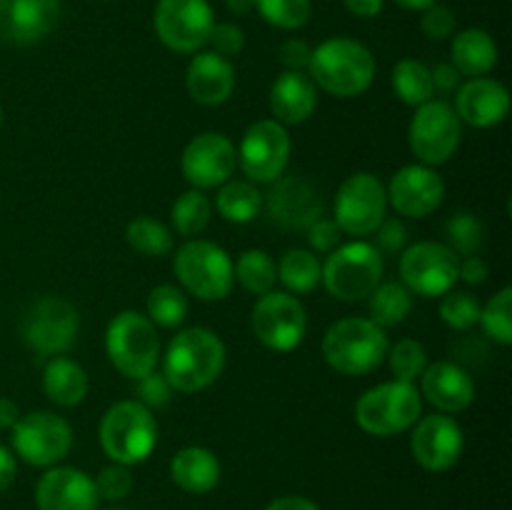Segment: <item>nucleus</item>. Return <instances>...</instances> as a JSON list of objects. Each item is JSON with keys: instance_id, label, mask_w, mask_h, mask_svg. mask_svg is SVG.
<instances>
[{"instance_id": "obj_53", "label": "nucleus", "mask_w": 512, "mask_h": 510, "mask_svg": "<svg viewBox=\"0 0 512 510\" xmlns=\"http://www.w3.org/2000/svg\"><path fill=\"white\" fill-rule=\"evenodd\" d=\"M343 5L355 18H375L383 10L385 0H343Z\"/></svg>"}, {"instance_id": "obj_46", "label": "nucleus", "mask_w": 512, "mask_h": 510, "mask_svg": "<svg viewBox=\"0 0 512 510\" xmlns=\"http://www.w3.org/2000/svg\"><path fill=\"white\" fill-rule=\"evenodd\" d=\"M135 393H138V400L145 405V408H160V405H165L170 400L173 388H170V383L165 380V375L155 373L153 370V373L138 378V388H135Z\"/></svg>"}, {"instance_id": "obj_47", "label": "nucleus", "mask_w": 512, "mask_h": 510, "mask_svg": "<svg viewBox=\"0 0 512 510\" xmlns=\"http://www.w3.org/2000/svg\"><path fill=\"white\" fill-rule=\"evenodd\" d=\"M340 240H343V230L330 218H318L308 228V243L315 250H320V253H333L340 245Z\"/></svg>"}, {"instance_id": "obj_13", "label": "nucleus", "mask_w": 512, "mask_h": 510, "mask_svg": "<svg viewBox=\"0 0 512 510\" xmlns=\"http://www.w3.org/2000/svg\"><path fill=\"white\" fill-rule=\"evenodd\" d=\"M253 333L265 348L288 353L295 350L305 338L308 330V315H305L303 303L290 293H270L260 295L253 308Z\"/></svg>"}, {"instance_id": "obj_57", "label": "nucleus", "mask_w": 512, "mask_h": 510, "mask_svg": "<svg viewBox=\"0 0 512 510\" xmlns=\"http://www.w3.org/2000/svg\"><path fill=\"white\" fill-rule=\"evenodd\" d=\"M395 3H398L400 8H405V10H418V13H423L425 8L435 5L438 0H395Z\"/></svg>"}, {"instance_id": "obj_59", "label": "nucleus", "mask_w": 512, "mask_h": 510, "mask_svg": "<svg viewBox=\"0 0 512 510\" xmlns=\"http://www.w3.org/2000/svg\"><path fill=\"white\" fill-rule=\"evenodd\" d=\"M110 510H120V508H110Z\"/></svg>"}, {"instance_id": "obj_8", "label": "nucleus", "mask_w": 512, "mask_h": 510, "mask_svg": "<svg viewBox=\"0 0 512 510\" xmlns=\"http://www.w3.org/2000/svg\"><path fill=\"white\" fill-rule=\"evenodd\" d=\"M175 275L198 300H223L233 288V260L210 240H188L175 253Z\"/></svg>"}, {"instance_id": "obj_1", "label": "nucleus", "mask_w": 512, "mask_h": 510, "mask_svg": "<svg viewBox=\"0 0 512 510\" xmlns=\"http://www.w3.org/2000/svg\"><path fill=\"white\" fill-rule=\"evenodd\" d=\"M308 70L315 88H323L335 98H358L373 85L375 58L360 40L338 35L313 48Z\"/></svg>"}, {"instance_id": "obj_35", "label": "nucleus", "mask_w": 512, "mask_h": 510, "mask_svg": "<svg viewBox=\"0 0 512 510\" xmlns=\"http://www.w3.org/2000/svg\"><path fill=\"white\" fill-rule=\"evenodd\" d=\"M125 240L130 248H135L143 255H153V258H163L173 250V233L160 220L140 215V218L130 220L125 228Z\"/></svg>"}, {"instance_id": "obj_3", "label": "nucleus", "mask_w": 512, "mask_h": 510, "mask_svg": "<svg viewBox=\"0 0 512 510\" xmlns=\"http://www.w3.org/2000/svg\"><path fill=\"white\" fill-rule=\"evenodd\" d=\"M100 445L113 463H143L158 445V420L140 400H120L100 420Z\"/></svg>"}, {"instance_id": "obj_12", "label": "nucleus", "mask_w": 512, "mask_h": 510, "mask_svg": "<svg viewBox=\"0 0 512 510\" xmlns=\"http://www.w3.org/2000/svg\"><path fill=\"white\" fill-rule=\"evenodd\" d=\"M388 213V193L373 173H353L335 195V223L348 235H370Z\"/></svg>"}, {"instance_id": "obj_21", "label": "nucleus", "mask_w": 512, "mask_h": 510, "mask_svg": "<svg viewBox=\"0 0 512 510\" xmlns=\"http://www.w3.org/2000/svg\"><path fill=\"white\" fill-rule=\"evenodd\" d=\"M268 213L283 228L303 230L323 215V198L310 180L288 175L275 180L273 193L268 195Z\"/></svg>"}, {"instance_id": "obj_36", "label": "nucleus", "mask_w": 512, "mask_h": 510, "mask_svg": "<svg viewBox=\"0 0 512 510\" xmlns=\"http://www.w3.org/2000/svg\"><path fill=\"white\" fill-rule=\"evenodd\" d=\"M210 213H213V205H210L208 195H203V190H185V193L173 203L175 230H178L180 235H185V238L200 235L208 228Z\"/></svg>"}, {"instance_id": "obj_42", "label": "nucleus", "mask_w": 512, "mask_h": 510, "mask_svg": "<svg viewBox=\"0 0 512 510\" xmlns=\"http://www.w3.org/2000/svg\"><path fill=\"white\" fill-rule=\"evenodd\" d=\"M440 318L453 330H470L480 320V303L470 293L450 290L440 303Z\"/></svg>"}, {"instance_id": "obj_25", "label": "nucleus", "mask_w": 512, "mask_h": 510, "mask_svg": "<svg viewBox=\"0 0 512 510\" xmlns=\"http://www.w3.org/2000/svg\"><path fill=\"white\" fill-rule=\"evenodd\" d=\"M188 95L200 105H220L233 95L235 68L218 53H198L185 70Z\"/></svg>"}, {"instance_id": "obj_41", "label": "nucleus", "mask_w": 512, "mask_h": 510, "mask_svg": "<svg viewBox=\"0 0 512 510\" xmlns=\"http://www.w3.org/2000/svg\"><path fill=\"white\" fill-rule=\"evenodd\" d=\"M388 363L395 380L413 383V380L420 378L423 370L428 368V350H425V345L420 343V340H398V343L393 345V350H388Z\"/></svg>"}, {"instance_id": "obj_58", "label": "nucleus", "mask_w": 512, "mask_h": 510, "mask_svg": "<svg viewBox=\"0 0 512 510\" xmlns=\"http://www.w3.org/2000/svg\"><path fill=\"white\" fill-rule=\"evenodd\" d=\"M0 125H3V108H0Z\"/></svg>"}, {"instance_id": "obj_26", "label": "nucleus", "mask_w": 512, "mask_h": 510, "mask_svg": "<svg viewBox=\"0 0 512 510\" xmlns=\"http://www.w3.org/2000/svg\"><path fill=\"white\" fill-rule=\"evenodd\" d=\"M318 108V88L303 70H285L270 88V110L280 125H300Z\"/></svg>"}, {"instance_id": "obj_19", "label": "nucleus", "mask_w": 512, "mask_h": 510, "mask_svg": "<svg viewBox=\"0 0 512 510\" xmlns=\"http://www.w3.org/2000/svg\"><path fill=\"white\" fill-rule=\"evenodd\" d=\"M463 430L450 415H428L418 420L410 438L415 460L430 473L450 470L463 455Z\"/></svg>"}, {"instance_id": "obj_7", "label": "nucleus", "mask_w": 512, "mask_h": 510, "mask_svg": "<svg viewBox=\"0 0 512 510\" xmlns=\"http://www.w3.org/2000/svg\"><path fill=\"white\" fill-rule=\"evenodd\" d=\"M105 350L110 363L125 378H143L153 373L160 355V338L148 315L138 310H123L105 330Z\"/></svg>"}, {"instance_id": "obj_23", "label": "nucleus", "mask_w": 512, "mask_h": 510, "mask_svg": "<svg viewBox=\"0 0 512 510\" xmlns=\"http://www.w3.org/2000/svg\"><path fill=\"white\" fill-rule=\"evenodd\" d=\"M40 510H98L95 483L78 468H53L35 490Z\"/></svg>"}, {"instance_id": "obj_2", "label": "nucleus", "mask_w": 512, "mask_h": 510, "mask_svg": "<svg viewBox=\"0 0 512 510\" xmlns=\"http://www.w3.org/2000/svg\"><path fill=\"white\" fill-rule=\"evenodd\" d=\"M225 368V345L208 328H188L168 343L163 375L178 393H200L220 378Z\"/></svg>"}, {"instance_id": "obj_24", "label": "nucleus", "mask_w": 512, "mask_h": 510, "mask_svg": "<svg viewBox=\"0 0 512 510\" xmlns=\"http://www.w3.org/2000/svg\"><path fill=\"white\" fill-rule=\"evenodd\" d=\"M423 395L440 413H460L475 400V383L463 365L440 360L423 370Z\"/></svg>"}, {"instance_id": "obj_50", "label": "nucleus", "mask_w": 512, "mask_h": 510, "mask_svg": "<svg viewBox=\"0 0 512 510\" xmlns=\"http://www.w3.org/2000/svg\"><path fill=\"white\" fill-rule=\"evenodd\" d=\"M430 75H433V88L440 90V93H453V90L460 88V73L455 70L453 63L435 65Z\"/></svg>"}, {"instance_id": "obj_27", "label": "nucleus", "mask_w": 512, "mask_h": 510, "mask_svg": "<svg viewBox=\"0 0 512 510\" xmlns=\"http://www.w3.org/2000/svg\"><path fill=\"white\" fill-rule=\"evenodd\" d=\"M170 475L185 493H210L220 483V460L213 450L188 445L175 453L173 463H170Z\"/></svg>"}, {"instance_id": "obj_54", "label": "nucleus", "mask_w": 512, "mask_h": 510, "mask_svg": "<svg viewBox=\"0 0 512 510\" xmlns=\"http://www.w3.org/2000/svg\"><path fill=\"white\" fill-rule=\"evenodd\" d=\"M265 510H320L313 500L300 498V495H285V498L273 500Z\"/></svg>"}, {"instance_id": "obj_49", "label": "nucleus", "mask_w": 512, "mask_h": 510, "mask_svg": "<svg viewBox=\"0 0 512 510\" xmlns=\"http://www.w3.org/2000/svg\"><path fill=\"white\" fill-rule=\"evenodd\" d=\"M310 53H313V48H310V45L305 43V40H300V38L285 40V43L280 45V50H278L280 63H283L288 70L308 68Z\"/></svg>"}, {"instance_id": "obj_31", "label": "nucleus", "mask_w": 512, "mask_h": 510, "mask_svg": "<svg viewBox=\"0 0 512 510\" xmlns=\"http://www.w3.org/2000/svg\"><path fill=\"white\" fill-rule=\"evenodd\" d=\"M278 280L290 293H313L323 280V263L310 250H288L278 263Z\"/></svg>"}, {"instance_id": "obj_39", "label": "nucleus", "mask_w": 512, "mask_h": 510, "mask_svg": "<svg viewBox=\"0 0 512 510\" xmlns=\"http://www.w3.org/2000/svg\"><path fill=\"white\" fill-rule=\"evenodd\" d=\"M255 8L263 15L265 23L280 30H298L313 15L310 0H255Z\"/></svg>"}, {"instance_id": "obj_11", "label": "nucleus", "mask_w": 512, "mask_h": 510, "mask_svg": "<svg viewBox=\"0 0 512 510\" xmlns=\"http://www.w3.org/2000/svg\"><path fill=\"white\" fill-rule=\"evenodd\" d=\"M153 25L165 48L175 53H198L208 45L215 13L208 0H158Z\"/></svg>"}, {"instance_id": "obj_38", "label": "nucleus", "mask_w": 512, "mask_h": 510, "mask_svg": "<svg viewBox=\"0 0 512 510\" xmlns=\"http://www.w3.org/2000/svg\"><path fill=\"white\" fill-rule=\"evenodd\" d=\"M480 325L485 335L500 345L512 343V288H503L490 298L485 308H480Z\"/></svg>"}, {"instance_id": "obj_28", "label": "nucleus", "mask_w": 512, "mask_h": 510, "mask_svg": "<svg viewBox=\"0 0 512 510\" xmlns=\"http://www.w3.org/2000/svg\"><path fill=\"white\" fill-rule=\"evenodd\" d=\"M450 53H453L455 70L468 78H483L498 63V43L483 28L460 30L453 38Z\"/></svg>"}, {"instance_id": "obj_20", "label": "nucleus", "mask_w": 512, "mask_h": 510, "mask_svg": "<svg viewBox=\"0 0 512 510\" xmlns=\"http://www.w3.org/2000/svg\"><path fill=\"white\" fill-rule=\"evenodd\" d=\"M60 20V0H0V38L30 45L53 33Z\"/></svg>"}, {"instance_id": "obj_14", "label": "nucleus", "mask_w": 512, "mask_h": 510, "mask_svg": "<svg viewBox=\"0 0 512 510\" xmlns=\"http://www.w3.org/2000/svg\"><path fill=\"white\" fill-rule=\"evenodd\" d=\"M13 450L28 465H53L63 460L73 448V430L68 420L50 410H38L18 418L13 425Z\"/></svg>"}, {"instance_id": "obj_15", "label": "nucleus", "mask_w": 512, "mask_h": 510, "mask_svg": "<svg viewBox=\"0 0 512 510\" xmlns=\"http://www.w3.org/2000/svg\"><path fill=\"white\" fill-rule=\"evenodd\" d=\"M290 135L278 120H258L245 130L238 148L243 173L253 183H275L283 178L290 160Z\"/></svg>"}, {"instance_id": "obj_44", "label": "nucleus", "mask_w": 512, "mask_h": 510, "mask_svg": "<svg viewBox=\"0 0 512 510\" xmlns=\"http://www.w3.org/2000/svg\"><path fill=\"white\" fill-rule=\"evenodd\" d=\"M455 13L445 5H430V8L423 10V18H420V30H423L425 38L430 40H445L455 33Z\"/></svg>"}, {"instance_id": "obj_18", "label": "nucleus", "mask_w": 512, "mask_h": 510, "mask_svg": "<svg viewBox=\"0 0 512 510\" xmlns=\"http://www.w3.org/2000/svg\"><path fill=\"white\" fill-rule=\"evenodd\" d=\"M388 203L405 218H425L435 213L445 198V183L430 165H405L388 185Z\"/></svg>"}, {"instance_id": "obj_40", "label": "nucleus", "mask_w": 512, "mask_h": 510, "mask_svg": "<svg viewBox=\"0 0 512 510\" xmlns=\"http://www.w3.org/2000/svg\"><path fill=\"white\" fill-rule=\"evenodd\" d=\"M445 235H448V248L455 255H475L485 240V228L478 215L458 213L445 223Z\"/></svg>"}, {"instance_id": "obj_51", "label": "nucleus", "mask_w": 512, "mask_h": 510, "mask_svg": "<svg viewBox=\"0 0 512 510\" xmlns=\"http://www.w3.org/2000/svg\"><path fill=\"white\" fill-rule=\"evenodd\" d=\"M458 278L465 280L468 285L485 283V280H488V263H485L483 258H478V255H468V258L460 263Z\"/></svg>"}, {"instance_id": "obj_16", "label": "nucleus", "mask_w": 512, "mask_h": 510, "mask_svg": "<svg viewBox=\"0 0 512 510\" xmlns=\"http://www.w3.org/2000/svg\"><path fill=\"white\" fill-rule=\"evenodd\" d=\"M78 310L58 295H45L23 318V340L40 355H60L78 338Z\"/></svg>"}, {"instance_id": "obj_4", "label": "nucleus", "mask_w": 512, "mask_h": 510, "mask_svg": "<svg viewBox=\"0 0 512 510\" xmlns=\"http://www.w3.org/2000/svg\"><path fill=\"white\" fill-rule=\"evenodd\" d=\"M385 328L370 318H343L330 325L323 338L325 363L340 375H365L388 355Z\"/></svg>"}, {"instance_id": "obj_10", "label": "nucleus", "mask_w": 512, "mask_h": 510, "mask_svg": "<svg viewBox=\"0 0 512 510\" xmlns=\"http://www.w3.org/2000/svg\"><path fill=\"white\" fill-rule=\"evenodd\" d=\"M460 258L443 243L435 240H423L400 255V278L403 285L415 295L423 298H440L450 293L458 283Z\"/></svg>"}, {"instance_id": "obj_30", "label": "nucleus", "mask_w": 512, "mask_h": 510, "mask_svg": "<svg viewBox=\"0 0 512 510\" xmlns=\"http://www.w3.org/2000/svg\"><path fill=\"white\" fill-rule=\"evenodd\" d=\"M215 205H218V213L223 215L228 223L243 225L258 218L265 200L263 193H260L253 183H248V180H228V183H223V188H220Z\"/></svg>"}, {"instance_id": "obj_43", "label": "nucleus", "mask_w": 512, "mask_h": 510, "mask_svg": "<svg viewBox=\"0 0 512 510\" xmlns=\"http://www.w3.org/2000/svg\"><path fill=\"white\" fill-rule=\"evenodd\" d=\"M95 483V493L103 500H123L125 495L133 490V475H130L128 465H108L98 473Z\"/></svg>"}, {"instance_id": "obj_56", "label": "nucleus", "mask_w": 512, "mask_h": 510, "mask_svg": "<svg viewBox=\"0 0 512 510\" xmlns=\"http://www.w3.org/2000/svg\"><path fill=\"white\" fill-rule=\"evenodd\" d=\"M225 5H228L230 13H235V15H248L250 10L255 8V0H225Z\"/></svg>"}, {"instance_id": "obj_32", "label": "nucleus", "mask_w": 512, "mask_h": 510, "mask_svg": "<svg viewBox=\"0 0 512 510\" xmlns=\"http://www.w3.org/2000/svg\"><path fill=\"white\" fill-rule=\"evenodd\" d=\"M393 88L403 103L415 105V108L433 100L435 93L430 68L415 58L398 60V65L393 68Z\"/></svg>"}, {"instance_id": "obj_9", "label": "nucleus", "mask_w": 512, "mask_h": 510, "mask_svg": "<svg viewBox=\"0 0 512 510\" xmlns=\"http://www.w3.org/2000/svg\"><path fill=\"white\" fill-rule=\"evenodd\" d=\"M463 138V123L458 113L445 100H428L418 105L413 120H410V150L423 165H443L458 150Z\"/></svg>"}, {"instance_id": "obj_5", "label": "nucleus", "mask_w": 512, "mask_h": 510, "mask_svg": "<svg viewBox=\"0 0 512 510\" xmlns=\"http://www.w3.org/2000/svg\"><path fill=\"white\" fill-rule=\"evenodd\" d=\"M423 413L418 388L405 380H390L365 390L355 403V420L360 428L378 438L398 435L413 428Z\"/></svg>"}, {"instance_id": "obj_6", "label": "nucleus", "mask_w": 512, "mask_h": 510, "mask_svg": "<svg viewBox=\"0 0 512 510\" xmlns=\"http://www.w3.org/2000/svg\"><path fill=\"white\" fill-rule=\"evenodd\" d=\"M383 280V253L365 240L338 245L323 263V280L333 298L358 303L370 298Z\"/></svg>"}, {"instance_id": "obj_48", "label": "nucleus", "mask_w": 512, "mask_h": 510, "mask_svg": "<svg viewBox=\"0 0 512 510\" xmlns=\"http://www.w3.org/2000/svg\"><path fill=\"white\" fill-rule=\"evenodd\" d=\"M375 233H378L380 253H400L405 248V240H408V230L398 218H385Z\"/></svg>"}, {"instance_id": "obj_34", "label": "nucleus", "mask_w": 512, "mask_h": 510, "mask_svg": "<svg viewBox=\"0 0 512 510\" xmlns=\"http://www.w3.org/2000/svg\"><path fill=\"white\" fill-rule=\"evenodd\" d=\"M413 308L410 290L403 283H380L370 293V320L380 328L400 325Z\"/></svg>"}, {"instance_id": "obj_17", "label": "nucleus", "mask_w": 512, "mask_h": 510, "mask_svg": "<svg viewBox=\"0 0 512 510\" xmlns=\"http://www.w3.org/2000/svg\"><path fill=\"white\" fill-rule=\"evenodd\" d=\"M238 165V150L223 133H200L185 145L180 168L195 190L220 188L228 183Z\"/></svg>"}, {"instance_id": "obj_37", "label": "nucleus", "mask_w": 512, "mask_h": 510, "mask_svg": "<svg viewBox=\"0 0 512 510\" xmlns=\"http://www.w3.org/2000/svg\"><path fill=\"white\" fill-rule=\"evenodd\" d=\"M148 318L153 325L160 328H178L188 315V298L175 285H158L148 295Z\"/></svg>"}, {"instance_id": "obj_45", "label": "nucleus", "mask_w": 512, "mask_h": 510, "mask_svg": "<svg viewBox=\"0 0 512 510\" xmlns=\"http://www.w3.org/2000/svg\"><path fill=\"white\" fill-rule=\"evenodd\" d=\"M208 43H213V53L223 55V58L230 60L235 58V55L243 53L245 33L233 23H215Z\"/></svg>"}, {"instance_id": "obj_33", "label": "nucleus", "mask_w": 512, "mask_h": 510, "mask_svg": "<svg viewBox=\"0 0 512 510\" xmlns=\"http://www.w3.org/2000/svg\"><path fill=\"white\" fill-rule=\"evenodd\" d=\"M233 275L248 293L265 295L273 290L275 280H278V263H275V260L270 258V253H265V250H245V253H240V258L235 260Z\"/></svg>"}, {"instance_id": "obj_22", "label": "nucleus", "mask_w": 512, "mask_h": 510, "mask_svg": "<svg viewBox=\"0 0 512 510\" xmlns=\"http://www.w3.org/2000/svg\"><path fill=\"white\" fill-rule=\"evenodd\" d=\"M455 113L460 123L473 128H493L500 125L510 113V93L500 80L470 78L455 95Z\"/></svg>"}, {"instance_id": "obj_29", "label": "nucleus", "mask_w": 512, "mask_h": 510, "mask_svg": "<svg viewBox=\"0 0 512 510\" xmlns=\"http://www.w3.org/2000/svg\"><path fill=\"white\" fill-rule=\"evenodd\" d=\"M43 390L55 405H78L88 395V373L75 360L58 355L43 370Z\"/></svg>"}, {"instance_id": "obj_55", "label": "nucleus", "mask_w": 512, "mask_h": 510, "mask_svg": "<svg viewBox=\"0 0 512 510\" xmlns=\"http://www.w3.org/2000/svg\"><path fill=\"white\" fill-rule=\"evenodd\" d=\"M20 413H18V405L13 403L10 398H0V430H8L18 423Z\"/></svg>"}, {"instance_id": "obj_52", "label": "nucleus", "mask_w": 512, "mask_h": 510, "mask_svg": "<svg viewBox=\"0 0 512 510\" xmlns=\"http://www.w3.org/2000/svg\"><path fill=\"white\" fill-rule=\"evenodd\" d=\"M15 473H18V465H15V455L10 453L5 445H0V493L13 485Z\"/></svg>"}]
</instances>
